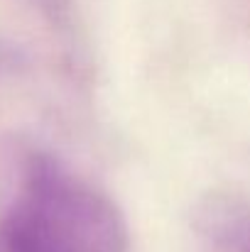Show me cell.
Returning a JSON list of instances; mask_svg holds the SVG:
<instances>
[{
  "label": "cell",
  "mask_w": 250,
  "mask_h": 252,
  "mask_svg": "<svg viewBox=\"0 0 250 252\" xmlns=\"http://www.w3.org/2000/svg\"><path fill=\"white\" fill-rule=\"evenodd\" d=\"M115 201L49 152H32L0 218V252H128Z\"/></svg>",
  "instance_id": "1"
},
{
  "label": "cell",
  "mask_w": 250,
  "mask_h": 252,
  "mask_svg": "<svg viewBox=\"0 0 250 252\" xmlns=\"http://www.w3.org/2000/svg\"><path fill=\"white\" fill-rule=\"evenodd\" d=\"M194 233L199 252H250V198L211 193L196 208Z\"/></svg>",
  "instance_id": "2"
}]
</instances>
